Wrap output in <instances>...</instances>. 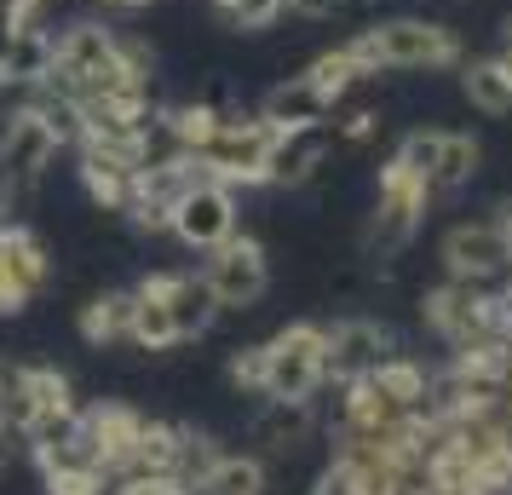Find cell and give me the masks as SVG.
I'll return each mask as SVG.
<instances>
[{
  "mask_svg": "<svg viewBox=\"0 0 512 495\" xmlns=\"http://www.w3.org/2000/svg\"><path fill=\"white\" fill-rule=\"evenodd\" d=\"M363 81L386 70H455L461 64V35L432 18H386V24L357 29L346 41Z\"/></svg>",
  "mask_w": 512,
  "mask_h": 495,
  "instance_id": "1",
  "label": "cell"
},
{
  "mask_svg": "<svg viewBox=\"0 0 512 495\" xmlns=\"http://www.w3.org/2000/svg\"><path fill=\"white\" fill-rule=\"evenodd\" d=\"M277 133L282 127H271V121L248 116V110H225V121H219V133H213L202 150H196V162H202V173L208 179H219V185H271V150H277Z\"/></svg>",
  "mask_w": 512,
  "mask_h": 495,
  "instance_id": "2",
  "label": "cell"
},
{
  "mask_svg": "<svg viewBox=\"0 0 512 495\" xmlns=\"http://www.w3.org/2000/svg\"><path fill=\"white\" fill-rule=\"evenodd\" d=\"M426 202H432V185L420 179L415 167L392 162L380 167V179H374V219H369V254H397L409 236L420 231V219H426Z\"/></svg>",
  "mask_w": 512,
  "mask_h": 495,
  "instance_id": "3",
  "label": "cell"
},
{
  "mask_svg": "<svg viewBox=\"0 0 512 495\" xmlns=\"http://www.w3.org/2000/svg\"><path fill=\"white\" fill-rule=\"evenodd\" d=\"M0 375H6V409H12V426H18L24 438L58 432L64 421L81 415L70 375H58V369H41V363H35V369H6V363H0Z\"/></svg>",
  "mask_w": 512,
  "mask_h": 495,
  "instance_id": "4",
  "label": "cell"
},
{
  "mask_svg": "<svg viewBox=\"0 0 512 495\" xmlns=\"http://www.w3.org/2000/svg\"><path fill=\"white\" fill-rule=\"evenodd\" d=\"M323 323H288L265 340V392L259 398H311L323 386Z\"/></svg>",
  "mask_w": 512,
  "mask_h": 495,
  "instance_id": "5",
  "label": "cell"
},
{
  "mask_svg": "<svg viewBox=\"0 0 512 495\" xmlns=\"http://www.w3.org/2000/svg\"><path fill=\"white\" fill-rule=\"evenodd\" d=\"M202 283H208V294L219 300V311H254L259 300H265V288H271V260H265V248H259L254 236L236 231L231 242L208 248Z\"/></svg>",
  "mask_w": 512,
  "mask_h": 495,
  "instance_id": "6",
  "label": "cell"
},
{
  "mask_svg": "<svg viewBox=\"0 0 512 495\" xmlns=\"http://www.w3.org/2000/svg\"><path fill=\"white\" fill-rule=\"evenodd\" d=\"M64 139L52 133V121L24 104V110H6V127H0V185L6 190H35L47 179V167L58 162Z\"/></svg>",
  "mask_w": 512,
  "mask_h": 495,
  "instance_id": "7",
  "label": "cell"
},
{
  "mask_svg": "<svg viewBox=\"0 0 512 495\" xmlns=\"http://www.w3.org/2000/svg\"><path fill=\"white\" fill-rule=\"evenodd\" d=\"M420 317L432 323L438 340H449L455 352L461 346H478V340H501L495 334V294L478 283H449L432 288V294H420Z\"/></svg>",
  "mask_w": 512,
  "mask_h": 495,
  "instance_id": "8",
  "label": "cell"
},
{
  "mask_svg": "<svg viewBox=\"0 0 512 495\" xmlns=\"http://www.w3.org/2000/svg\"><path fill=\"white\" fill-rule=\"evenodd\" d=\"M167 231L179 236L185 248H196V254H208V248H219V242H231V236L242 231L236 190L219 185V179H196V185L173 202V213H167Z\"/></svg>",
  "mask_w": 512,
  "mask_h": 495,
  "instance_id": "9",
  "label": "cell"
},
{
  "mask_svg": "<svg viewBox=\"0 0 512 495\" xmlns=\"http://www.w3.org/2000/svg\"><path fill=\"white\" fill-rule=\"evenodd\" d=\"M52 283V260H47V242L18 225V219H6L0 225V317H12V311H24L41 288Z\"/></svg>",
  "mask_w": 512,
  "mask_h": 495,
  "instance_id": "10",
  "label": "cell"
},
{
  "mask_svg": "<svg viewBox=\"0 0 512 495\" xmlns=\"http://www.w3.org/2000/svg\"><path fill=\"white\" fill-rule=\"evenodd\" d=\"M443 271L455 277V283H501L512 277V248L501 225L495 219H478V225H455V231L443 236Z\"/></svg>",
  "mask_w": 512,
  "mask_h": 495,
  "instance_id": "11",
  "label": "cell"
},
{
  "mask_svg": "<svg viewBox=\"0 0 512 495\" xmlns=\"http://www.w3.org/2000/svg\"><path fill=\"white\" fill-rule=\"evenodd\" d=\"M392 357V329L374 323V317H346L328 329V346H323V380H363L374 375L380 363Z\"/></svg>",
  "mask_w": 512,
  "mask_h": 495,
  "instance_id": "12",
  "label": "cell"
},
{
  "mask_svg": "<svg viewBox=\"0 0 512 495\" xmlns=\"http://www.w3.org/2000/svg\"><path fill=\"white\" fill-rule=\"evenodd\" d=\"M81 426H87V438L98 449V467L121 478V472L133 467V449H139V432H144V415L139 409H127V403H93V409H81Z\"/></svg>",
  "mask_w": 512,
  "mask_h": 495,
  "instance_id": "13",
  "label": "cell"
},
{
  "mask_svg": "<svg viewBox=\"0 0 512 495\" xmlns=\"http://www.w3.org/2000/svg\"><path fill=\"white\" fill-rule=\"evenodd\" d=\"M75 156H81V185H87V196L98 208L110 213L133 208V196H139V162L133 156L104 150V144H75Z\"/></svg>",
  "mask_w": 512,
  "mask_h": 495,
  "instance_id": "14",
  "label": "cell"
},
{
  "mask_svg": "<svg viewBox=\"0 0 512 495\" xmlns=\"http://www.w3.org/2000/svg\"><path fill=\"white\" fill-rule=\"evenodd\" d=\"M150 283L162 288V300H167V311H173V329H179V340H202V334L213 329L219 300L208 294L202 271H150Z\"/></svg>",
  "mask_w": 512,
  "mask_h": 495,
  "instance_id": "15",
  "label": "cell"
},
{
  "mask_svg": "<svg viewBox=\"0 0 512 495\" xmlns=\"http://www.w3.org/2000/svg\"><path fill=\"white\" fill-rule=\"evenodd\" d=\"M328 156V121L317 127H282L271 150V185H305Z\"/></svg>",
  "mask_w": 512,
  "mask_h": 495,
  "instance_id": "16",
  "label": "cell"
},
{
  "mask_svg": "<svg viewBox=\"0 0 512 495\" xmlns=\"http://www.w3.org/2000/svg\"><path fill=\"white\" fill-rule=\"evenodd\" d=\"M328 104L323 93H317V81L311 75H288V81H277L271 93L259 98V116L271 121V127H317V121H328Z\"/></svg>",
  "mask_w": 512,
  "mask_h": 495,
  "instance_id": "17",
  "label": "cell"
},
{
  "mask_svg": "<svg viewBox=\"0 0 512 495\" xmlns=\"http://www.w3.org/2000/svg\"><path fill=\"white\" fill-rule=\"evenodd\" d=\"M52 75V35L35 18L12 29V52H6V75L0 87H47Z\"/></svg>",
  "mask_w": 512,
  "mask_h": 495,
  "instance_id": "18",
  "label": "cell"
},
{
  "mask_svg": "<svg viewBox=\"0 0 512 495\" xmlns=\"http://www.w3.org/2000/svg\"><path fill=\"white\" fill-rule=\"evenodd\" d=\"M311 426H317L311 398H265V409H259V421H254V438L265 449L288 455L294 444H305V438H311Z\"/></svg>",
  "mask_w": 512,
  "mask_h": 495,
  "instance_id": "19",
  "label": "cell"
},
{
  "mask_svg": "<svg viewBox=\"0 0 512 495\" xmlns=\"http://www.w3.org/2000/svg\"><path fill=\"white\" fill-rule=\"evenodd\" d=\"M127 346H139V352H173V346H179L173 311H167L162 288L150 283V277L133 288V329H127Z\"/></svg>",
  "mask_w": 512,
  "mask_h": 495,
  "instance_id": "20",
  "label": "cell"
},
{
  "mask_svg": "<svg viewBox=\"0 0 512 495\" xmlns=\"http://www.w3.org/2000/svg\"><path fill=\"white\" fill-rule=\"evenodd\" d=\"M133 329V288H110L81 306V340L87 346H116Z\"/></svg>",
  "mask_w": 512,
  "mask_h": 495,
  "instance_id": "21",
  "label": "cell"
},
{
  "mask_svg": "<svg viewBox=\"0 0 512 495\" xmlns=\"http://www.w3.org/2000/svg\"><path fill=\"white\" fill-rule=\"evenodd\" d=\"M478 162H484V144L472 133H443L438 144V167H432V196H455L478 179Z\"/></svg>",
  "mask_w": 512,
  "mask_h": 495,
  "instance_id": "22",
  "label": "cell"
},
{
  "mask_svg": "<svg viewBox=\"0 0 512 495\" xmlns=\"http://www.w3.org/2000/svg\"><path fill=\"white\" fill-rule=\"evenodd\" d=\"M461 93L484 116H512V87L495 58H461Z\"/></svg>",
  "mask_w": 512,
  "mask_h": 495,
  "instance_id": "23",
  "label": "cell"
},
{
  "mask_svg": "<svg viewBox=\"0 0 512 495\" xmlns=\"http://www.w3.org/2000/svg\"><path fill=\"white\" fill-rule=\"evenodd\" d=\"M196 495H265V461L259 455H219Z\"/></svg>",
  "mask_w": 512,
  "mask_h": 495,
  "instance_id": "24",
  "label": "cell"
},
{
  "mask_svg": "<svg viewBox=\"0 0 512 495\" xmlns=\"http://www.w3.org/2000/svg\"><path fill=\"white\" fill-rule=\"evenodd\" d=\"M369 380H374V386H380V392H386V398L397 403V409H420L426 386H432V375L420 369L415 357H403V352H392V357H386V363H380V369H374Z\"/></svg>",
  "mask_w": 512,
  "mask_h": 495,
  "instance_id": "25",
  "label": "cell"
},
{
  "mask_svg": "<svg viewBox=\"0 0 512 495\" xmlns=\"http://www.w3.org/2000/svg\"><path fill=\"white\" fill-rule=\"evenodd\" d=\"M305 75L317 81V93L328 98V104H340V98L363 81V70H357V58H351L346 47H328V52H317L311 64H305Z\"/></svg>",
  "mask_w": 512,
  "mask_h": 495,
  "instance_id": "26",
  "label": "cell"
},
{
  "mask_svg": "<svg viewBox=\"0 0 512 495\" xmlns=\"http://www.w3.org/2000/svg\"><path fill=\"white\" fill-rule=\"evenodd\" d=\"M179 432H185V426H173V421H144L139 449H133V467H127V472H173Z\"/></svg>",
  "mask_w": 512,
  "mask_h": 495,
  "instance_id": "27",
  "label": "cell"
},
{
  "mask_svg": "<svg viewBox=\"0 0 512 495\" xmlns=\"http://www.w3.org/2000/svg\"><path fill=\"white\" fill-rule=\"evenodd\" d=\"M219 455H225V449L213 444V438H202V432H190V426H185V432H179V455H173V478L196 490V484L213 472V461H219Z\"/></svg>",
  "mask_w": 512,
  "mask_h": 495,
  "instance_id": "28",
  "label": "cell"
},
{
  "mask_svg": "<svg viewBox=\"0 0 512 495\" xmlns=\"http://www.w3.org/2000/svg\"><path fill=\"white\" fill-rule=\"evenodd\" d=\"M438 144H443V127H415V133H403V144H397L392 156L403 167H415L420 179L432 185V167H438Z\"/></svg>",
  "mask_w": 512,
  "mask_h": 495,
  "instance_id": "29",
  "label": "cell"
},
{
  "mask_svg": "<svg viewBox=\"0 0 512 495\" xmlns=\"http://www.w3.org/2000/svg\"><path fill=\"white\" fill-rule=\"evenodd\" d=\"M231 29H271L282 18V0H213Z\"/></svg>",
  "mask_w": 512,
  "mask_h": 495,
  "instance_id": "30",
  "label": "cell"
},
{
  "mask_svg": "<svg viewBox=\"0 0 512 495\" xmlns=\"http://www.w3.org/2000/svg\"><path fill=\"white\" fill-rule=\"evenodd\" d=\"M110 495H196L190 484H179L173 472H121Z\"/></svg>",
  "mask_w": 512,
  "mask_h": 495,
  "instance_id": "31",
  "label": "cell"
},
{
  "mask_svg": "<svg viewBox=\"0 0 512 495\" xmlns=\"http://www.w3.org/2000/svg\"><path fill=\"white\" fill-rule=\"evenodd\" d=\"M236 392H265V346H242V352L225 363Z\"/></svg>",
  "mask_w": 512,
  "mask_h": 495,
  "instance_id": "32",
  "label": "cell"
},
{
  "mask_svg": "<svg viewBox=\"0 0 512 495\" xmlns=\"http://www.w3.org/2000/svg\"><path fill=\"white\" fill-rule=\"evenodd\" d=\"M47 495H110V478L104 472H58V478H47Z\"/></svg>",
  "mask_w": 512,
  "mask_h": 495,
  "instance_id": "33",
  "label": "cell"
},
{
  "mask_svg": "<svg viewBox=\"0 0 512 495\" xmlns=\"http://www.w3.org/2000/svg\"><path fill=\"white\" fill-rule=\"evenodd\" d=\"M374 133H380V116H374V110H351V116L340 121V139L346 144H369Z\"/></svg>",
  "mask_w": 512,
  "mask_h": 495,
  "instance_id": "34",
  "label": "cell"
},
{
  "mask_svg": "<svg viewBox=\"0 0 512 495\" xmlns=\"http://www.w3.org/2000/svg\"><path fill=\"white\" fill-rule=\"evenodd\" d=\"M346 0H282V12H294V18H334Z\"/></svg>",
  "mask_w": 512,
  "mask_h": 495,
  "instance_id": "35",
  "label": "cell"
},
{
  "mask_svg": "<svg viewBox=\"0 0 512 495\" xmlns=\"http://www.w3.org/2000/svg\"><path fill=\"white\" fill-rule=\"evenodd\" d=\"M18 449H29V438H24V432H18L12 421H0V472L18 461Z\"/></svg>",
  "mask_w": 512,
  "mask_h": 495,
  "instance_id": "36",
  "label": "cell"
},
{
  "mask_svg": "<svg viewBox=\"0 0 512 495\" xmlns=\"http://www.w3.org/2000/svg\"><path fill=\"white\" fill-rule=\"evenodd\" d=\"M41 6H47V0H0V12H6L12 24H29V18H35Z\"/></svg>",
  "mask_w": 512,
  "mask_h": 495,
  "instance_id": "37",
  "label": "cell"
},
{
  "mask_svg": "<svg viewBox=\"0 0 512 495\" xmlns=\"http://www.w3.org/2000/svg\"><path fill=\"white\" fill-rule=\"evenodd\" d=\"M12 18H6V12H0V75H6V52H12Z\"/></svg>",
  "mask_w": 512,
  "mask_h": 495,
  "instance_id": "38",
  "label": "cell"
},
{
  "mask_svg": "<svg viewBox=\"0 0 512 495\" xmlns=\"http://www.w3.org/2000/svg\"><path fill=\"white\" fill-rule=\"evenodd\" d=\"M495 225H501V236H507V248H512V196L495 208Z\"/></svg>",
  "mask_w": 512,
  "mask_h": 495,
  "instance_id": "39",
  "label": "cell"
},
{
  "mask_svg": "<svg viewBox=\"0 0 512 495\" xmlns=\"http://www.w3.org/2000/svg\"><path fill=\"white\" fill-rule=\"evenodd\" d=\"M98 6H116V12H139V6H156V0H98Z\"/></svg>",
  "mask_w": 512,
  "mask_h": 495,
  "instance_id": "40",
  "label": "cell"
},
{
  "mask_svg": "<svg viewBox=\"0 0 512 495\" xmlns=\"http://www.w3.org/2000/svg\"><path fill=\"white\" fill-rule=\"evenodd\" d=\"M495 64H501V75H507V87H512V47L495 52Z\"/></svg>",
  "mask_w": 512,
  "mask_h": 495,
  "instance_id": "41",
  "label": "cell"
},
{
  "mask_svg": "<svg viewBox=\"0 0 512 495\" xmlns=\"http://www.w3.org/2000/svg\"><path fill=\"white\" fill-rule=\"evenodd\" d=\"M0 421H12V409H6V375H0Z\"/></svg>",
  "mask_w": 512,
  "mask_h": 495,
  "instance_id": "42",
  "label": "cell"
},
{
  "mask_svg": "<svg viewBox=\"0 0 512 495\" xmlns=\"http://www.w3.org/2000/svg\"><path fill=\"white\" fill-rule=\"evenodd\" d=\"M6 219H12V202H6V190H0V225H6Z\"/></svg>",
  "mask_w": 512,
  "mask_h": 495,
  "instance_id": "43",
  "label": "cell"
},
{
  "mask_svg": "<svg viewBox=\"0 0 512 495\" xmlns=\"http://www.w3.org/2000/svg\"><path fill=\"white\" fill-rule=\"evenodd\" d=\"M507 47H512V18H507Z\"/></svg>",
  "mask_w": 512,
  "mask_h": 495,
  "instance_id": "44",
  "label": "cell"
}]
</instances>
